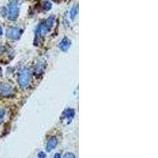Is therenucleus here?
<instances>
[{"mask_svg": "<svg viewBox=\"0 0 158 158\" xmlns=\"http://www.w3.org/2000/svg\"><path fill=\"white\" fill-rule=\"evenodd\" d=\"M0 51H1V44H0Z\"/></svg>", "mask_w": 158, "mask_h": 158, "instance_id": "5", "label": "nucleus"}, {"mask_svg": "<svg viewBox=\"0 0 158 158\" xmlns=\"http://www.w3.org/2000/svg\"><path fill=\"white\" fill-rule=\"evenodd\" d=\"M65 158H74V156L72 154H67L65 156Z\"/></svg>", "mask_w": 158, "mask_h": 158, "instance_id": "3", "label": "nucleus"}, {"mask_svg": "<svg viewBox=\"0 0 158 158\" xmlns=\"http://www.w3.org/2000/svg\"><path fill=\"white\" fill-rule=\"evenodd\" d=\"M18 5L16 0H13L9 6V18L11 20L16 19L18 15Z\"/></svg>", "mask_w": 158, "mask_h": 158, "instance_id": "1", "label": "nucleus"}, {"mask_svg": "<svg viewBox=\"0 0 158 158\" xmlns=\"http://www.w3.org/2000/svg\"><path fill=\"white\" fill-rule=\"evenodd\" d=\"M2 34V27L0 26V36Z\"/></svg>", "mask_w": 158, "mask_h": 158, "instance_id": "4", "label": "nucleus"}, {"mask_svg": "<svg viewBox=\"0 0 158 158\" xmlns=\"http://www.w3.org/2000/svg\"><path fill=\"white\" fill-rule=\"evenodd\" d=\"M77 6L76 7V6H74V7L72 8L71 11H70V15H71L72 18H74V17L76 16V15H77Z\"/></svg>", "mask_w": 158, "mask_h": 158, "instance_id": "2", "label": "nucleus"}]
</instances>
